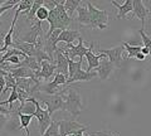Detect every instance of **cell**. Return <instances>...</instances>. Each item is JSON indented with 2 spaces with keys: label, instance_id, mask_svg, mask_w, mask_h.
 Returning a JSON list of instances; mask_svg holds the SVG:
<instances>
[{
  "label": "cell",
  "instance_id": "1",
  "mask_svg": "<svg viewBox=\"0 0 151 136\" xmlns=\"http://www.w3.org/2000/svg\"><path fill=\"white\" fill-rule=\"evenodd\" d=\"M63 100H64V110L68 111L73 117H77L81 114V107H82V97L77 91V88L72 87H64L60 91Z\"/></svg>",
  "mask_w": 151,
  "mask_h": 136
},
{
  "label": "cell",
  "instance_id": "2",
  "mask_svg": "<svg viewBox=\"0 0 151 136\" xmlns=\"http://www.w3.org/2000/svg\"><path fill=\"white\" fill-rule=\"evenodd\" d=\"M34 98H37V100L39 98L43 104H45L47 111L49 112L50 116L53 115L55 111L64 110V100L60 93H57V95H45V93H42L38 91L34 95Z\"/></svg>",
  "mask_w": 151,
  "mask_h": 136
},
{
  "label": "cell",
  "instance_id": "3",
  "mask_svg": "<svg viewBox=\"0 0 151 136\" xmlns=\"http://www.w3.org/2000/svg\"><path fill=\"white\" fill-rule=\"evenodd\" d=\"M86 5L91 14V28L92 29H106L108 27V12L101 10L93 5L91 1H86Z\"/></svg>",
  "mask_w": 151,
  "mask_h": 136
},
{
  "label": "cell",
  "instance_id": "4",
  "mask_svg": "<svg viewBox=\"0 0 151 136\" xmlns=\"http://www.w3.org/2000/svg\"><path fill=\"white\" fill-rule=\"evenodd\" d=\"M28 101L33 102V104L35 105V112H34V115H33V116L37 117L38 122H39V131H40V136H42L47 131V129H48L49 126L52 125V122H53V121H52V116L49 115V112L47 111V110L42 109L39 101H38L37 98L30 97Z\"/></svg>",
  "mask_w": 151,
  "mask_h": 136
},
{
  "label": "cell",
  "instance_id": "5",
  "mask_svg": "<svg viewBox=\"0 0 151 136\" xmlns=\"http://www.w3.org/2000/svg\"><path fill=\"white\" fill-rule=\"evenodd\" d=\"M67 81H68V78L65 76H63L60 73H55L53 81L40 87L42 93H45V95H57V93H60V91H62L60 90V86L65 87L67 86Z\"/></svg>",
  "mask_w": 151,
  "mask_h": 136
},
{
  "label": "cell",
  "instance_id": "6",
  "mask_svg": "<svg viewBox=\"0 0 151 136\" xmlns=\"http://www.w3.org/2000/svg\"><path fill=\"white\" fill-rule=\"evenodd\" d=\"M151 12L150 3L142 1V0H134V10H132V17H137L141 20V28L145 27V23L149 18V14Z\"/></svg>",
  "mask_w": 151,
  "mask_h": 136
},
{
  "label": "cell",
  "instance_id": "7",
  "mask_svg": "<svg viewBox=\"0 0 151 136\" xmlns=\"http://www.w3.org/2000/svg\"><path fill=\"white\" fill-rule=\"evenodd\" d=\"M44 34L43 29H42V22L40 20H35V23L30 27V30L27 32L24 35L20 37V40L22 42H25V43H30V44H37V40L38 38Z\"/></svg>",
  "mask_w": 151,
  "mask_h": 136
},
{
  "label": "cell",
  "instance_id": "8",
  "mask_svg": "<svg viewBox=\"0 0 151 136\" xmlns=\"http://www.w3.org/2000/svg\"><path fill=\"white\" fill-rule=\"evenodd\" d=\"M100 52L106 54L107 58L110 59L116 67H120L121 60H122V58H124V52H126V49H125L124 44H121V45L113 47V48H111V49H101L100 48Z\"/></svg>",
  "mask_w": 151,
  "mask_h": 136
},
{
  "label": "cell",
  "instance_id": "9",
  "mask_svg": "<svg viewBox=\"0 0 151 136\" xmlns=\"http://www.w3.org/2000/svg\"><path fill=\"white\" fill-rule=\"evenodd\" d=\"M87 126H83L73 120H60L59 121V134L60 136H68L76 134L78 130H83Z\"/></svg>",
  "mask_w": 151,
  "mask_h": 136
},
{
  "label": "cell",
  "instance_id": "10",
  "mask_svg": "<svg viewBox=\"0 0 151 136\" xmlns=\"http://www.w3.org/2000/svg\"><path fill=\"white\" fill-rule=\"evenodd\" d=\"M54 59H55V65H57V73H60L65 77H69V65H68V58L62 53V49L57 48L54 53Z\"/></svg>",
  "mask_w": 151,
  "mask_h": 136
},
{
  "label": "cell",
  "instance_id": "11",
  "mask_svg": "<svg viewBox=\"0 0 151 136\" xmlns=\"http://www.w3.org/2000/svg\"><path fill=\"white\" fill-rule=\"evenodd\" d=\"M64 48L67 49V52H68V54H69V58H70V59H73L74 57H79V58L82 59L83 57H86L87 52L89 50V47H88V48H86V47H84V40H83V38H79V39H78V44H77V45L65 44Z\"/></svg>",
  "mask_w": 151,
  "mask_h": 136
},
{
  "label": "cell",
  "instance_id": "12",
  "mask_svg": "<svg viewBox=\"0 0 151 136\" xmlns=\"http://www.w3.org/2000/svg\"><path fill=\"white\" fill-rule=\"evenodd\" d=\"M93 47H94V43H91V45H89V50L87 52L86 54V58H87V72H92L94 68H97L98 65H100V59H103V58H107L106 54H93Z\"/></svg>",
  "mask_w": 151,
  "mask_h": 136
},
{
  "label": "cell",
  "instance_id": "13",
  "mask_svg": "<svg viewBox=\"0 0 151 136\" xmlns=\"http://www.w3.org/2000/svg\"><path fill=\"white\" fill-rule=\"evenodd\" d=\"M113 68H115V64H113L108 58H103V59H101L100 65L96 68V72L98 74V77H100L102 81H105V79H107L110 77Z\"/></svg>",
  "mask_w": 151,
  "mask_h": 136
},
{
  "label": "cell",
  "instance_id": "14",
  "mask_svg": "<svg viewBox=\"0 0 151 136\" xmlns=\"http://www.w3.org/2000/svg\"><path fill=\"white\" fill-rule=\"evenodd\" d=\"M12 47H14L15 49L22 50L24 54H27L28 57H35V52H37V47L35 44H30V43H25V42L19 40V38H15L13 42Z\"/></svg>",
  "mask_w": 151,
  "mask_h": 136
},
{
  "label": "cell",
  "instance_id": "15",
  "mask_svg": "<svg viewBox=\"0 0 151 136\" xmlns=\"http://www.w3.org/2000/svg\"><path fill=\"white\" fill-rule=\"evenodd\" d=\"M94 77H98V74H97L96 71L87 72V71H83V69L81 68L79 71L76 72L74 76H72V77H69V78H68L67 84L73 83V82H78V81H81V82H83V81H91V79L94 78Z\"/></svg>",
  "mask_w": 151,
  "mask_h": 136
},
{
  "label": "cell",
  "instance_id": "16",
  "mask_svg": "<svg viewBox=\"0 0 151 136\" xmlns=\"http://www.w3.org/2000/svg\"><path fill=\"white\" fill-rule=\"evenodd\" d=\"M112 5H115L117 8V19H125L126 18V14L130 13L131 10H134V0H126L124 4H119L115 0H112L111 1Z\"/></svg>",
  "mask_w": 151,
  "mask_h": 136
},
{
  "label": "cell",
  "instance_id": "17",
  "mask_svg": "<svg viewBox=\"0 0 151 136\" xmlns=\"http://www.w3.org/2000/svg\"><path fill=\"white\" fill-rule=\"evenodd\" d=\"M79 38H82L81 32L72 30V29H64V30H62V33H60L58 42H63L65 44H72L73 40L79 39Z\"/></svg>",
  "mask_w": 151,
  "mask_h": 136
},
{
  "label": "cell",
  "instance_id": "18",
  "mask_svg": "<svg viewBox=\"0 0 151 136\" xmlns=\"http://www.w3.org/2000/svg\"><path fill=\"white\" fill-rule=\"evenodd\" d=\"M77 20L79 24L86 25V27H91V14L87 5H79V8L77 9Z\"/></svg>",
  "mask_w": 151,
  "mask_h": 136
},
{
  "label": "cell",
  "instance_id": "19",
  "mask_svg": "<svg viewBox=\"0 0 151 136\" xmlns=\"http://www.w3.org/2000/svg\"><path fill=\"white\" fill-rule=\"evenodd\" d=\"M9 73H10L15 79L17 78H32V79H34V81H39V79L35 77L34 72L29 68H25V67H18L15 69H13V71H10Z\"/></svg>",
  "mask_w": 151,
  "mask_h": 136
},
{
  "label": "cell",
  "instance_id": "20",
  "mask_svg": "<svg viewBox=\"0 0 151 136\" xmlns=\"http://www.w3.org/2000/svg\"><path fill=\"white\" fill-rule=\"evenodd\" d=\"M40 67H42V71H40L39 78L49 79L57 72V65L52 62H48V60H43V62L40 63Z\"/></svg>",
  "mask_w": 151,
  "mask_h": 136
},
{
  "label": "cell",
  "instance_id": "21",
  "mask_svg": "<svg viewBox=\"0 0 151 136\" xmlns=\"http://www.w3.org/2000/svg\"><path fill=\"white\" fill-rule=\"evenodd\" d=\"M18 110H19V106H18ZM33 115H25V114H22L20 110H19V119H20V129L24 130V134L25 136H30V131L28 129V126L32 122V119H33Z\"/></svg>",
  "mask_w": 151,
  "mask_h": 136
},
{
  "label": "cell",
  "instance_id": "22",
  "mask_svg": "<svg viewBox=\"0 0 151 136\" xmlns=\"http://www.w3.org/2000/svg\"><path fill=\"white\" fill-rule=\"evenodd\" d=\"M79 5H81V1H79V0H65L64 1V9H65V12H67L69 18L73 17L74 12H77Z\"/></svg>",
  "mask_w": 151,
  "mask_h": 136
},
{
  "label": "cell",
  "instance_id": "23",
  "mask_svg": "<svg viewBox=\"0 0 151 136\" xmlns=\"http://www.w3.org/2000/svg\"><path fill=\"white\" fill-rule=\"evenodd\" d=\"M122 44H124L126 52H127V58H135L136 55L141 52V48H142L141 45H130L129 43H126V42H124Z\"/></svg>",
  "mask_w": 151,
  "mask_h": 136
},
{
  "label": "cell",
  "instance_id": "24",
  "mask_svg": "<svg viewBox=\"0 0 151 136\" xmlns=\"http://www.w3.org/2000/svg\"><path fill=\"white\" fill-rule=\"evenodd\" d=\"M33 6V0H23L17 5V10L20 14H24V15H28L30 12V9Z\"/></svg>",
  "mask_w": 151,
  "mask_h": 136
},
{
  "label": "cell",
  "instance_id": "25",
  "mask_svg": "<svg viewBox=\"0 0 151 136\" xmlns=\"http://www.w3.org/2000/svg\"><path fill=\"white\" fill-rule=\"evenodd\" d=\"M42 136H60V134H59V121H53L52 125L47 129V131Z\"/></svg>",
  "mask_w": 151,
  "mask_h": 136
},
{
  "label": "cell",
  "instance_id": "26",
  "mask_svg": "<svg viewBox=\"0 0 151 136\" xmlns=\"http://www.w3.org/2000/svg\"><path fill=\"white\" fill-rule=\"evenodd\" d=\"M44 5V0H35V1H33V6H32V9H30V12H29V14H28V20H33V18L35 17V14H37V12L39 10V9Z\"/></svg>",
  "mask_w": 151,
  "mask_h": 136
},
{
  "label": "cell",
  "instance_id": "27",
  "mask_svg": "<svg viewBox=\"0 0 151 136\" xmlns=\"http://www.w3.org/2000/svg\"><path fill=\"white\" fill-rule=\"evenodd\" d=\"M13 90V88H17V79L14 78L10 73H6V76H5V90H4V92H3V95L5 93V91H8V90Z\"/></svg>",
  "mask_w": 151,
  "mask_h": 136
},
{
  "label": "cell",
  "instance_id": "28",
  "mask_svg": "<svg viewBox=\"0 0 151 136\" xmlns=\"http://www.w3.org/2000/svg\"><path fill=\"white\" fill-rule=\"evenodd\" d=\"M139 34L141 35V39H142V43H144V47H146L149 50H150V55H151V38L149 35L145 34L144 32V28H141V29L139 30Z\"/></svg>",
  "mask_w": 151,
  "mask_h": 136
},
{
  "label": "cell",
  "instance_id": "29",
  "mask_svg": "<svg viewBox=\"0 0 151 136\" xmlns=\"http://www.w3.org/2000/svg\"><path fill=\"white\" fill-rule=\"evenodd\" d=\"M35 18L38 20H48V18H49V10L47 8H44V6H42L39 10L37 12V14H35Z\"/></svg>",
  "mask_w": 151,
  "mask_h": 136
},
{
  "label": "cell",
  "instance_id": "30",
  "mask_svg": "<svg viewBox=\"0 0 151 136\" xmlns=\"http://www.w3.org/2000/svg\"><path fill=\"white\" fill-rule=\"evenodd\" d=\"M88 135H94V136H120L119 132H112V131H88Z\"/></svg>",
  "mask_w": 151,
  "mask_h": 136
},
{
  "label": "cell",
  "instance_id": "31",
  "mask_svg": "<svg viewBox=\"0 0 151 136\" xmlns=\"http://www.w3.org/2000/svg\"><path fill=\"white\" fill-rule=\"evenodd\" d=\"M0 114H4V115H6V116H9L10 117L14 112L13 111H10L9 109H5V107L3 106V104H1V101H0Z\"/></svg>",
  "mask_w": 151,
  "mask_h": 136
},
{
  "label": "cell",
  "instance_id": "32",
  "mask_svg": "<svg viewBox=\"0 0 151 136\" xmlns=\"http://www.w3.org/2000/svg\"><path fill=\"white\" fill-rule=\"evenodd\" d=\"M8 119H9V116H6V115H4V114H0V129L3 127L4 125L6 124V121H8Z\"/></svg>",
  "mask_w": 151,
  "mask_h": 136
},
{
  "label": "cell",
  "instance_id": "33",
  "mask_svg": "<svg viewBox=\"0 0 151 136\" xmlns=\"http://www.w3.org/2000/svg\"><path fill=\"white\" fill-rule=\"evenodd\" d=\"M88 132V127H86V129H83V130H78L76 134H72V135H68V136H83V132Z\"/></svg>",
  "mask_w": 151,
  "mask_h": 136
},
{
  "label": "cell",
  "instance_id": "34",
  "mask_svg": "<svg viewBox=\"0 0 151 136\" xmlns=\"http://www.w3.org/2000/svg\"><path fill=\"white\" fill-rule=\"evenodd\" d=\"M141 53H142L144 55H149L150 54V50L146 48V47H142V48H141Z\"/></svg>",
  "mask_w": 151,
  "mask_h": 136
},
{
  "label": "cell",
  "instance_id": "35",
  "mask_svg": "<svg viewBox=\"0 0 151 136\" xmlns=\"http://www.w3.org/2000/svg\"><path fill=\"white\" fill-rule=\"evenodd\" d=\"M145 57H146V55H144L142 53H141V52H140V53H139L137 55H136V57H135V58H136V59H139V60H144V59H145Z\"/></svg>",
  "mask_w": 151,
  "mask_h": 136
},
{
  "label": "cell",
  "instance_id": "36",
  "mask_svg": "<svg viewBox=\"0 0 151 136\" xmlns=\"http://www.w3.org/2000/svg\"><path fill=\"white\" fill-rule=\"evenodd\" d=\"M0 23H1V18H0Z\"/></svg>",
  "mask_w": 151,
  "mask_h": 136
},
{
  "label": "cell",
  "instance_id": "37",
  "mask_svg": "<svg viewBox=\"0 0 151 136\" xmlns=\"http://www.w3.org/2000/svg\"><path fill=\"white\" fill-rule=\"evenodd\" d=\"M88 136H89V135H88Z\"/></svg>",
  "mask_w": 151,
  "mask_h": 136
}]
</instances>
